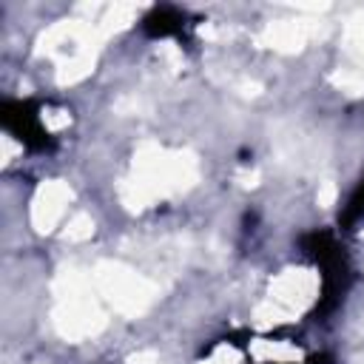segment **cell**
Wrapping results in <instances>:
<instances>
[{
    "instance_id": "3",
    "label": "cell",
    "mask_w": 364,
    "mask_h": 364,
    "mask_svg": "<svg viewBox=\"0 0 364 364\" xmlns=\"http://www.w3.org/2000/svg\"><path fill=\"white\" fill-rule=\"evenodd\" d=\"M361 213H364V179H361V185L355 188V193L350 196V202H347V208H344V222L350 225V222H355Z\"/></svg>"
},
{
    "instance_id": "1",
    "label": "cell",
    "mask_w": 364,
    "mask_h": 364,
    "mask_svg": "<svg viewBox=\"0 0 364 364\" xmlns=\"http://www.w3.org/2000/svg\"><path fill=\"white\" fill-rule=\"evenodd\" d=\"M0 119H3V128L20 139L26 148H34V151H46L51 145V134L43 122V114L31 105V102H23V100H9L3 102L0 108Z\"/></svg>"
},
{
    "instance_id": "2",
    "label": "cell",
    "mask_w": 364,
    "mask_h": 364,
    "mask_svg": "<svg viewBox=\"0 0 364 364\" xmlns=\"http://www.w3.org/2000/svg\"><path fill=\"white\" fill-rule=\"evenodd\" d=\"M145 28L154 37H168V34H173V31L182 28V14L176 9H154L145 17Z\"/></svg>"
},
{
    "instance_id": "4",
    "label": "cell",
    "mask_w": 364,
    "mask_h": 364,
    "mask_svg": "<svg viewBox=\"0 0 364 364\" xmlns=\"http://www.w3.org/2000/svg\"><path fill=\"white\" fill-rule=\"evenodd\" d=\"M270 364H273V361H270ZM282 364H293V361H282Z\"/></svg>"
}]
</instances>
